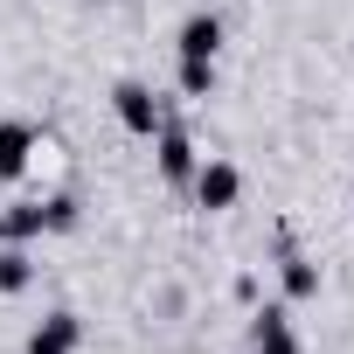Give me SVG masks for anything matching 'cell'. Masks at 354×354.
I'll return each instance as SVG.
<instances>
[{"label": "cell", "mask_w": 354, "mask_h": 354, "mask_svg": "<svg viewBox=\"0 0 354 354\" xmlns=\"http://www.w3.org/2000/svg\"><path fill=\"white\" fill-rule=\"evenodd\" d=\"M153 160H160V181H167V188H188V181H195L202 153H195V139H188L181 118H160V132H153Z\"/></svg>", "instance_id": "obj_1"}, {"label": "cell", "mask_w": 354, "mask_h": 354, "mask_svg": "<svg viewBox=\"0 0 354 354\" xmlns=\"http://www.w3.org/2000/svg\"><path fill=\"white\" fill-rule=\"evenodd\" d=\"M188 195H195V209L223 216V209H236V195H243V174H236L230 160H202L195 181H188Z\"/></svg>", "instance_id": "obj_2"}, {"label": "cell", "mask_w": 354, "mask_h": 354, "mask_svg": "<svg viewBox=\"0 0 354 354\" xmlns=\"http://www.w3.org/2000/svg\"><path fill=\"white\" fill-rule=\"evenodd\" d=\"M111 111H118V125H125V132H139V139H153V132H160V118H167V111H160V97H153L139 77L111 84Z\"/></svg>", "instance_id": "obj_3"}, {"label": "cell", "mask_w": 354, "mask_h": 354, "mask_svg": "<svg viewBox=\"0 0 354 354\" xmlns=\"http://www.w3.org/2000/svg\"><path fill=\"white\" fill-rule=\"evenodd\" d=\"M77 347H84V319H77V313H63V306H56V313H42V319H35V333H28V354H77Z\"/></svg>", "instance_id": "obj_4"}, {"label": "cell", "mask_w": 354, "mask_h": 354, "mask_svg": "<svg viewBox=\"0 0 354 354\" xmlns=\"http://www.w3.org/2000/svg\"><path fill=\"white\" fill-rule=\"evenodd\" d=\"M35 160V125L28 118H0V181H21Z\"/></svg>", "instance_id": "obj_5"}, {"label": "cell", "mask_w": 354, "mask_h": 354, "mask_svg": "<svg viewBox=\"0 0 354 354\" xmlns=\"http://www.w3.org/2000/svg\"><path fill=\"white\" fill-rule=\"evenodd\" d=\"M174 49L181 56H195V63H216V49H223V21L202 8V15H188L181 21V35H174Z\"/></svg>", "instance_id": "obj_6"}, {"label": "cell", "mask_w": 354, "mask_h": 354, "mask_svg": "<svg viewBox=\"0 0 354 354\" xmlns=\"http://www.w3.org/2000/svg\"><path fill=\"white\" fill-rule=\"evenodd\" d=\"M250 347H257V354H299V340H292V313H285V306H264V313L250 319Z\"/></svg>", "instance_id": "obj_7"}, {"label": "cell", "mask_w": 354, "mask_h": 354, "mask_svg": "<svg viewBox=\"0 0 354 354\" xmlns=\"http://www.w3.org/2000/svg\"><path fill=\"white\" fill-rule=\"evenodd\" d=\"M278 278H285V299H292V306H306V299H319V264H313V257H299V250H285V257H278Z\"/></svg>", "instance_id": "obj_8"}, {"label": "cell", "mask_w": 354, "mask_h": 354, "mask_svg": "<svg viewBox=\"0 0 354 354\" xmlns=\"http://www.w3.org/2000/svg\"><path fill=\"white\" fill-rule=\"evenodd\" d=\"M28 285H35V257H28V243H0V292L21 299Z\"/></svg>", "instance_id": "obj_9"}, {"label": "cell", "mask_w": 354, "mask_h": 354, "mask_svg": "<svg viewBox=\"0 0 354 354\" xmlns=\"http://www.w3.org/2000/svg\"><path fill=\"white\" fill-rule=\"evenodd\" d=\"M0 223H8V243H35V236H49V202H15Z\"/></svg>", "instance_id": "obj_10"}, {"label": "cell", "mask_w": 354, "mask_h": 354, "mask_svg": "<svg viewBox=\"0 0 354 354\" xmlns=\"http://www.w3.org/2000/svg\"><path fill=\"white\" fill-rule=\"evenodd\" d=\"M181 97H216V63L181 56Z\"/></svg>", "instance_id": "obj_11"}, {"label": "cell", "mask_w": 354, "mask_h": 354, "mask_svg": "<svg viewBox=\"0 0 354 354\" xmlns=\"http://www.w3.org/2000/svg\"><path fill=\"white\" fill-rule=\"evenodd\" d=\"M84 223V209H77V195H49V236H70Z\"/></svg>", "instance_id": "obj_12"}, {"label": "cell", "mask_w": 354, "mask_h": 354, "mask_svg": "<svg viewBox=\"0 0 354 354\" xmlns=\"http://www.w3.org/2000/svg\"><path fill=\"white\" fill-rule=\"evenodd\" d=\"M0 243H8V223H0Z\"/></svg>", "instance_id": "obj_13"}]
</instances>
